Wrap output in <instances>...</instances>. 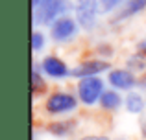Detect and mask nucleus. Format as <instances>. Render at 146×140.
<instances>
[{
    "label": "nucleus",
    "instance_id": "7",
    "mask_svg": "<svg viewBox=\"0 0 146 140\" xmlns=\"http://www.w3.org/2000/svg\"><path fill=\"white\" fill-rule=\"evenodd\" d=\"M106 68H107V63H104V61H89V63L80 65L72 74H74L76 78H91V76L98 74V72H102Z\"/></svg>",
    "mask_w": 146,
    "mask_h": 140
},
{
    "label": "nucleus",
    "instance_id": "5",
    "mask_svg": "<svg viewBox=\"0 0 146 140\" xmlns=\"http://www.w3.org/2000/svg\"><path fill=\"white\" fill-rule=\"evenodd\" d=\"M74 32H76V26H74V22L68 20V18H61V20H57L56 24L52 26V35H54V39H57V41L68 39Z\"/></svg>",
    "mask_w": 146,
    "mask_h": 140
},
{
    "label": "nucleus",
    "instance_id": "6",
    "mask_svg": "<svg viewBox=\"0 0 146 140\" xmlns=\"http://www.w3.org/2000/svg\"><path fill=\"white\" fill-rule=\"evenodd\" d=\"M109 83L117 89H129L135 83V78L128 70H115L109 74Z\"/></svg>",
    "mask_w": 146,
    "mask_h": 140
},
{
    "label": "nucleus",
    "instance_id": "1",
    "mask_svg": "<svg viewBox=\"0 0 146 140\" xmlns=\"http://www.w3.org/2000/svg\"><path fill=\"white\" fill-rule=\"evenodd\" d=\"M102 90H104V83L96 78H83L82 83L78 87V92H80V98H82L83 103H94L98 98H102Z\"/></svg>",
    "mask_w": 146,
    "mask_h": 140
},
{
    "label": "nucleus",
    "instance_id": "10",
    "mask_svg": "<svg viewBox=\"0 0 146 140\" xmlns=\"http://www.w3.org/2000/svg\"><path fill=\"white\" fill-rule=\"evenodd\" d=\"M100 101H102L104 109H115V107L120 105V96H118L117 92H104L102 98H100Z\"/></svg>",
    "mask_w": 146,
    "mask_h": 140
},
{
    "label": "nucleus",
    "instance_id": "16",
    "mask_svg": "<svg viewBox=\"0 0 146 140\" xmlns=\"http://www.w3.org/2000/svg\"><path fill=\"white\" fill-rule=\"evenodd\" d=\"M41 2H43V0H32V4H33V7H35V6H39V4Z\"/></svg>",
    "mask_w": 146,
    "mask_h": 140
},
{
    "label": "nucleus",
    "instance_id": "4",
    "mask_svg": "<svg viewBox=\"0 0 146 140\" xmlns=\"http://www.w3.org/2000/svg\"><path fill=\"white\" fill-rule=\"evenodd\" d=\"M63 7H65L63 0H43L39 4V9H37V18L43 22H50L61 11H65Z\"/></svg>",
    "mask_w": 146,
    "mask_h": 140
},
{
    "label": "nucleus",
    "instance_id": "14",
    "mask_svg": "<svg viewBox=\"0 0 146 140\" xmlns=\"http://www.w3.org/2000/svg\"><path fill=\"white\" fill-rule=\"evenodd\" d=\"M41 87H43V81H41L39 74H37V72L33 70V90H39Z\"/></svg>",
    "mask_w": 146,
    "mask_h": 140
},
{
    "label": "nucleus",
    "instance_id": "15",
    "mask_svg": "<svg viewBox=\"0 0 146 140\" xmlns=\"http://www.w3.org/2000/svg\"><path fill=\"white\" fill-rule=\"evenodd\" d=\"M82 140H106L104 137H87V138H82Z\"/></svg>",
    "mask_w": 146,
    "mask_h": 140
},
{
    "label": "nucleus",
    "instance_id": "11",
    "mask_svg": "<svg viewBox=\"0 0 146 140\" xmlns=\"http://www.w3.org/2000/svg\"><path fill=\"white\" fill-rule=\"evenodd\" d=\"M126 107H128L129 112H141L144 107V101L139 94H129L128 100H126Z\"/></svg>",
    "mask_w": 146,
    "mask_h": 140
},
{
    "label": "nucleus",
    "instance_id": "8",
    "mask_svg": "<svg viewBox=\"0 0 146 140\" xmlns=\"http://www.w3.org/2000/svg\"><path fill=\"white\" fill-rule=\"evenodd\" d=\"M43 66L46 70V74H50L52 78H63L68 74V68L63 61H59L57 57H46L43 61Z\"/></svg>",
    "mask_w": 146,
    "mask_h": 140
},
{
    "label": "nucleus",
    "instance_id": "12",
    "mask_svg": "<svg viewBox=\"0 0 146 140\" xmlns=\"http://www.w3.org/2000/svg\"><path fill=\"white\" fill-rule=\"evenodd\" d=\"M43 43H44V37L41 35V33L35 32V33L32 35V48H33V50H39V48L43 46Z\"/></svg>",
    "mask_w": 146,
    "mask_h": 140
},
{
    "label": "nucleus",
    "instance_id": "13",
    "mask_svg": "<svg viewBox=\"0 0 146 140\" xmlns=\"http://www.w3.org/2000/svg\"><path fill=\"white\" fill-rule=\"evenodd\" d=\"M100 2H102L104 11H111L113 7H117L118 2H122V0H100Z\"/></svg>",
    "mask_w": 146,
    "mask_h": 140
},
{
    "label": "nucleus",
    "instance_id": "3",
    "mask_svg": "<svg viewBox=\"0 0 146 140\" xmlns=\"http://www.w3.org/2000/svg\"><path fill=\"white\" fill-rule=\"evenodd\" d=\"M76 107V100L68 94H63V92H57L54 96L48 98L46 101V111L56 114V112H65V111H72Z\"/></svg>",
    "mask_w": 146,
    "mask_h": 140
},
{
    "label": "nucleus",
    "instance_id": "9",
    "mask_svg": "<svg viewBox=\"0 0 146 140\" xmlns=\"http://www.w3.org/2000/svg\"><path fill=\"white\" fill-rule=\"evenodd\" d=\"M146 7V0H129L128 4L124 6V9L118 13V18H126V17H131V15L139 13Z\"/></svg>",
    "mask_w": 146,
    "mask_h": 140
},
{
    "label": "nucleus",
    "instance_id": "2",
    "mask_svg": "<svg viewBox=\"0 0 146 140\" xmlns=\"http://www.w3.org/2000/svg\"><path fill=\"white\" fill-rule=\"evenodd\" d=\"M96 13H98L96 0H80V2L76 4V18H78V22L87 30L94 26Z\"/></svg>",
    "mask_w": 146,
    "mask_h": 140
}]
</instances>
